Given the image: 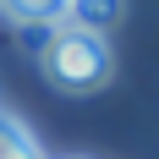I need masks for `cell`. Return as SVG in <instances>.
I'll use <instances>...</instances> for the list:
<instances>
[{
    "instance_id": "6da1fadb",
    "label": "cell",
    "mask_w": 159,
    "mask_h": 159,
    "mask_svg": "<svg viewBox=\"0 0 159 159\" xmlns=\"http://www.w3.org/2000/svg\"><path fill=\"white\" fill-rule=\"evenodd\" d=\"M39 66H44V77L66 93H99L115 71V55L104 44V33H82L71 22H55L39 49Z\"/></svg>"
},
{
    "instance_id": "7a4b0ae2",
    "label": "cell",
    "mask_w": 159,
    "mask_h": 159,
    "mask_svg": "<svg viewBox=\"0 0 159 159\" xmlns=\"http://www.w3.org/2000/svg\"><path fill=\"white\" fill-rule=\"evenodd\" d=\"M0 11L22 28H55L66 22V0H0Z\"/></svg>"
},
{
    "instance_id": "3957f363",
    "label": "cell",
    "mask_w": 159,
    "mask_h": 159,
    "mask_svg": "<svg viewBox=\"0 0 159 159\" xmlns=\"http://www.w3.org/2000/svg\"><path fill=\"white\" fill-rule=\"evenodd\" d=\"M115 16H121V0H66V22L82 28V33L115 28Z\"/></svg>"
},
{
    "instance_id": "277c9868",
    "label": "cell",
    "mask_w": 159,
    "mask_h": 159,
    "mask_svg": "<svg viewBox=\"0 0 159 159\" xmlns=\"http://www.w3.org/2000/svg\"><path fill=\"white\" fill-rule=\"evenodd\" d=\"M0 159H44V148L28 137V126L11 121L6 110H0Z\"/></svg>"
}]
</instances>
